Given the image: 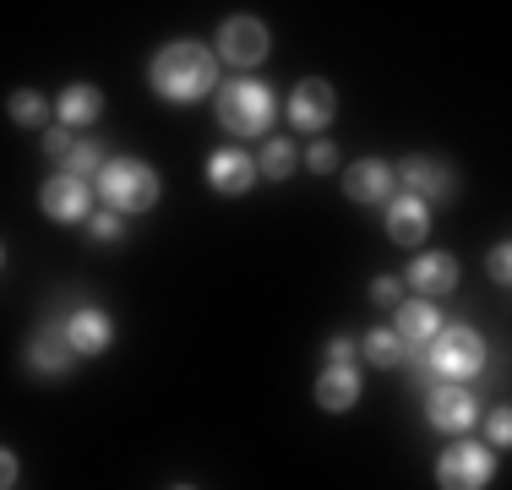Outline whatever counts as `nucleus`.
I'll use <instances>...</instances> for the list:
<instances>
[{"label": "nucleus", "instance_id": "nucleus-27", "mask_svg": "<svg viewBox=\"0 0 512 490\" xmlns=\"http://www.w3.org/2000/svg\"><path fill=\"white\" fill-rule=\"evenodd\" d=\"M485 267H491L496 284H507V278H512V273H507V267H512V245H507V240H496V245H491V256H485Z\"/></svg>", "mask_w": 512, "mask_h": 490}, {"label": "nucleus", "instance_id": "nucleus-25", "mask_svg": "<svg viewBox=\"0 0 512 490\" xmlns=\"http://www.w3.org/2000/svg\"><path fill=\"white\" fill-rule=\"evenodd\" d=\"M398 300H404V284H398V278H376V284H371V305L398 311Z\"/></svg>", "mask_w": 512, "mask_h": 490}, {"label": "nucleus", "instance_id": "nucleus-26", "mask_svg": "<svg viewBox=\"0 0 512 490\" xmlns=\"http://www.w3.org/2000/svg\"><path fill=\"white\" fill-rule=\"evenodd\" d=\"M306 164L316 169V175H333V169H338V147H333V142H311Z\"/></svg>", "mask_w": 512, "mask_h": 490}, {"label": "nucleus", "instance_id": "nucleus-18", "mask_svg": "<svg viewBox=\"0 0 512 490\" xmlns=\"http://www.w3.org/2000/svg\"><path fill=\"white\" fill-rule=\"evenodd\" d=\"M409 284L420 289V300H436V294H447L458 284V262L447 251H425L420 262L409 267Z\"/></svg>", "mask_w": 512, "mask_h": 490}, {"label": "nucleus", "instance_id": "nucleus-22", "mask_svg": "<svg viewBox=\"0 0 512 490\" xmlns=\"http://www.w3.org/2000/svg\"><path fill=\"white\" fill-rule=\"evenodd\" d=\"M365 360H371L376 371H393V365L409 360V354H404V343L393 338V327H376V333L365 338Z\"/></svg>", "mask_w": 512, "mask_h": 490}, {"label": "nucleus", "instance_id": "nucleus-9", "mask_svg": "<svg viewBox=\"0 0 512 490\" xmlns=\"http://www.w3.org/2000/svg\"><path fill=\"white\" fill-rule=\"evenodd\" d=\"M60 333H66L77 360H99L109 343H115V322H109V311H99V305H77V311L60 322Z\"/></svg>", "mask_w": 512, "mask_h": 490}, {"label": "nucleus", "instance_id": "nucleus-15", "mask_svg": "<svg viewBox=\"0 0 512 490\" xmlns=\"http://www.w3.org/2000/svg\"><path fill=\"white\" fill-rule=\"evenodd\" d=\"M344 191H349V202H360V207L387 202V196H393V164H387V158H360V164H349Z\"/></svg>", "mask_w": 512, "mask_h": 490}, {"label": "nucleus", "instance_id": "nucleus-12", "mask_svg": "<svg viewBox=\"0 0 512 490\" xmlns=\"http://www.w3.org/2000/svg\"><path fill=\"white\" fill-rule=\"evenodd\" d=\"M393 327H398V343H404V354H414V360H420L425 354V343H431L436 333H442V311H436V300H409V305H398L393 311Z\"/></svg>", "mask_w": 512, "mask_h": 490}, {"label": "nucleus", "instance_id": "nucleus-20", "mask_svg": "<svg viewBox=\"0 0 512 490\" xmlns=\"http://www.w3.org/2000/svg\"><path fill=\"white\" fill-rule=\"evenodd\" d=\"M295 164H300L295 142L267 137V142H262V158H256V175H262V180H289V175H295Z\"/></svg>", "mask_w": 512, "mask_h": 490}, {"label": "nucleus", "instance_id": "nucleus-7", "mask_svg": "<svg viewBox=\"0 0 512 490\" xmlns=\"http://www.w3.org/2000/svg\"><path fill=\"white\" fill-rule=\"evenodd\" d=\"M267 49H273V33L256 17H229L224 28H218V60H229V66H240V71L262 66Z\"/></svg>", "mask_w": 512, "mask_h": 490}, {"label": "nucleus", "instance_id": "nucleus-21", "mask_svg": "<svg viewBox=\"0 0 512 490\" xmlns=\"http://www.w3.org/2000/svg\"><path fill=\"white\" fill-rule=\"evenodd\" d=\"M104 169V142H71V153L60 158V175H77V180H93Z\"/></svg>", "mask_w": 512, "mask_h": 490}, {"label": "nucleus", "instance_id": "nucleus-19", "mask_svg": "<svg viewBox=\"0 0 512 490\" xmlns=\"http://www.w3.org/2000/svg\"><path fill=\"white\" fill-rule=\"evenodd\" d=\"M55 115L66 120V126H93V120L104 115V93L93 88V82H71V88L55 98Z\"/></svg>", "mask_w": 512, "mask_h": 490}, {"label": "nucleus", "instance_id": "nucleus-13", "mask_svg": "<svg viewBox=\"0 0 512 490\" xmlns=\"http://www.w3.org/2000/svg\"><path fill=\"white\" fill-rule=\"evenodd\" d=\"M333 115H338L333 82H322V77H306L295 93H289V120H295L300 131H322V126H333Z\"/></svg>", "mask_w": 512, "mask_h": 490}, {"label": "nucleus", "instance_id": "nucleus-16", "mask_svg": "<svg viewBox=\"0 0 512 490\" xmlns=\"http://www.w3.org/2000/svg\"><path fill=\"white\" fill-rule=\"evenodd\" d=\"M425 229H431V207L414 202L404 191L387 196V235H393V245H420Z\"/></svg>", "mask_w": 512, "mask_h": 490}, {"label": "nucleus", "instance_id": "nucleus-2", "mask_svg": "<svg viewBox=\"0 0 512 490\" xmlns=\"http://www.w3.org/2000/svg\"><path fill=\"white\" fill-rule=\"evenodd\" d=\"M93 191L104 196V213H148L158 202V169L142 158H104V169L93 175Z\"/></svg>", "mask_w": 512, "mask_h": 490}, {"label": "nucleus", "instance_id": "nucleus-5", "mask_svg": "<svg viewBox=\"0 0 512 490\" xmlns=\"http://www.w3.org/2000/svg\"><path fill=\"white\" fill-rule=\"evenodd\" d=\"M491 474H496V458L480 441H458V447H447L436 458V485L442 490H485Z\"/></svg>", "mask_w": 512, "mask_h": 490}, {"label": "nucleus", "instance_id": "nucleus-30", "mask_svg": "<svg viewBox=\"0 0 512 490\" xmlns=\"http://www.w3.org/2000/svg\"><path fill=\"white\" fill-rule=\"evenodd\" d=\"M71 142H77V137H71V131H44V153H50L55 164H60V158L71 153Z\"/></svg>", "mask_w": 512, "mask_h": 490}, {"label": "nucleus", "instance_id": "nucleus-17", "mask_svg": "<svg viewBox=\"0 0 512 490\" xmlns=\"http://www.w3.org/2000/svg\"><path fill=\"white\" fill-rule=\"evenodd\" d=\"M316 403H322L327 414H349L360 403V371L355 365H327L322 376H316Z\"/></svg>", "mask_w": 512, "mask_h": 490}, {"label": "nucleus", "instance_id": "nucleus-8", "mask_svg": "<svg viewBox=\"0 0 512 490\" xmlns=\"http://www.w3.org/2000/svg\"><path fill=\"white\" fill-rule=\"evenodd\" d=\"M393 186H404V196H414V202H453V169L447 164H436V158H425V153H414L398 164V175H393Z\"/></svg>", "mask_w": 512, "mask_h": 490}, {"label": "nucleus", "instance_id": "nucleus-31", "mask_svg": "<svg viewBox=\"0 0 512 490\" xmlns=\"http://www.w3.org/2000/svg\"><path fill=\"white\" fill-rule=\"evenodd\" d=\"M17 452H11V447H0V490H17Z\"/></svg>", "mask_w": 512, "mask_h": 490}, {"label": "nucleus", "instance_id": "nucleus-4", "mask_svg": "<svg viewBox=\"0 0 512 490\" xmlns=\"http://www.w3.org/2000/svg\"><path fill=\"white\" fill-rule=\"evenodd\" d=\"M420 371L425 376H436V382H469V376H480L485 371V338L474 333V327H442L431 343H425V354H420Z\"/></svg>", "mask_w": 512, "mask_h": 490}, {"label": "nucleus", "instance_id": "nucleus-10", "mask_svg": "<svg viewBox=\"0 0 512 490\" xmlns=\"http://www.w3.org/2000/svg\"><path fill=\"white\" fill-rule=\"evenodd\" d=\"M39 207L55 218V224H88V207H93V186L77 175H50L39 191Z\"/></svg>", "mask_w": 512, "mask_h": 490}, {"label": "nucleus", "instance_id": "nucleus-6", "mask_svg": "<svg viewBox=\"0 0 512 490\" xmlns=\"http://www.w3.org/2000/svg\"><path fill=\"white\" fill-rule=\"evenodd\" d=\"M425 420H431L436 431H447V436H463L474 420H480V398H474L469 387H458V382H436L431 392H425Z\"/></svg>", "mask_w": 512, "mask_h": 490}, {"label": "nucleus", "instance_id": "nucleus-11", "mask_svg": "<svg viewBox=\"0 0 512 490\" xmlns=\"http://www.w3.org/2000/svg\"><path fill=\"white\" fill-rule=\"evenodd\" d=\"M28 371L44 376V382H60V376L77 371V354H71L66 333H60V322H44L39 333L28 338Z\"/></svg>", "mask_w": 512, "mask_h": 490}, {"label": "nucleus", "instance_id": "nucleus-23", "mask_svg": "<svg viewBox=\"0 0 512 490\" xmlns=\"http://www.w3.org/2000/svg\"><path fill=\"white\" fill-rule=\"evenodd\" d=\"M44 115H50V98H44V93H33V88H17V93H11V120H17V126L44 131Z\"/></svg>", "mask_w": 512, "mask_h": 490}, {"label": "nucleus", "instance_id": "nucleus-29", "mask_svg": "<svg viewBox=\"0 0 512 490\" xmlns=\"http://www.w3.org/2000/svg\"><path fill=\"white\" fill-rule=\"evenodd\" d=\"M327 365H355V343H349L344 333L327 338Z\"/></svg>", "mask_w": 512, "mask_h": 490}, {"label": "nucleus", "instance_id": "nucleus-32", "mask_svg": "<svg viewBox=\"0 0 512 490\" xmlns=\"http://www.w3.org/2000/svg\"><path fill=\"white\" fill-rule=\"evenodd\" d=\"M0 273H6V245H0Z\"/></svg>", "mask_w": 512, "mask_h": 490}, {"label": "nucleus", "instance_id": "nucleus-28", "mask_svg": "<svg viewBox=\"0 0 512 490\" xmlns=\"http://www.w3.org/2000/svg\"><path fill=\"white\" fill-rule=\"evenodd\" d=\"M485 441H491V452H496V447H507V441H512V420H507V409H496L491 420H485Z\"/></svg>", "mask_w": 512, "mask_h": 490}, {"label": "nucleus", "instance_id": "nucleus-3", "mask_svg": "<svg viewBox=\"0 0 512 490\" xmlns=\"http://www.w3.org/2000/svg\"><path fill=\"white\" fill-rule=\"evenodd\" d=\"M273 115H278V104H273V88L262 77H235L218 88V126L229 137H267Z\"/></svg>", "mask_w": 512, "mask_h": 490}, {"label": "nucleus", "instance_id": "nucleus-33", "mask_svg": "<svg viewBox=\"0 0 512 490\" xmlns=\"http://www.w3.org/2000/svg\"><path fill=\"white\" fill-rule=\"evenodd\" d=\"M175 490H197V485H175Z\"/></svg>", "mask_w": 512, "mask_h": 490}, {"label": "nucleus", "instance_id": "nucleus-24", "mask_svg": "<svg viewBox=\"0 0 512 490\" xmlns=\"http://www.w3.org/2000/svg\"><path fill=\"white\" fill-rule=\"evenodd\" d=\"M88 240H99V245L126 240V218L120 213H88Z\"/></svg>", "mask_w": 512, "mask_h": 490}, {"label": "nucleus", "instance_id": "nucleus-1", "mask_svg": "<svg viewBox=\"0 0 512 490\" xmlns=\"http://www.w3.org/2000/svg\"><path fill=\"white\" fill-rule=\"evenodd\" d=\"M148 82L164 104H197V98H207L218 88V55L197 39H175L153 55Z\"/></svg>", "mask_w": 512, "mask_h": 490}, {"label": "nucleus", "instance_id": "nucleus-14", "mask_svg": "<svg viewBox=\"0 0 512 490\" xmlns=\"http://www.w3.org/2000/svg\"><path fill=\"white\" fill-rule=\"evenodd\" d=\"M256 158L246 153V147H224V153L207 158V186H213L218 196H246L256 186Z\"/></svg>", "mask_w": 512, "mask_h": 490}]
</instances>
